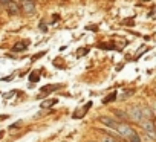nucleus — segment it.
I'll return each mask as SVG.
<instances>
[{"label": "nucleus", "mask_w": 156, "mask_h": 142, "mask_svg": "<svg viewBox=\"0 0 156 142\" xmlns=\"http://www.w3.org/2000/svg\"><path fill=\"white\" fill-rule=\"evenodd\" d=\"M147 116L153 118V115L147 110V109H142V107H138V106H133L129 109V118L136 121V122H142Z\"/></svg>", "instance_id": "1"}, {"label": "nucleus", "mask_w": 156, "mask_h": 142, "mask_svg": "<svg viewBox=\"0 0 156 142\" xmlns=\"http://www.w3.org/2000/svg\"><path fill=\"white\" fill-rule=\"evenodd\" d=\"M142 128L150 136V139L154 140V122H153V119H144L142 121Z\"/></svg>", "instance_id": "2"}, {"label": "nucleus", "mask_w": 156, "mask_h": 142, "mask_svg": "<svg viewBox=\"0 0 156 142\" xmlns=\"http://www.w3.org/2000/svg\"><path fill=\"white\" fill-rule=\"evenodd\" d=\"M116 131L124 137V139H127L129 136H132L133 133H135V130L132 128V127H129V125H126V124H119V127L116 128Z\"/></svg>", "instance_id": "3"}, {"label": "nucleus", "mask_w": 156, "mask_h": 142, "mask_svg": "<svg viewBox=\"0 0 156 142\" xmlns=\"http://www.w3.org/2000/svg\"><path fill=\"white\" fill-rule=\"evenodd\" d=\"M100 121H101L104 125H107L109 128H113V130H116V128L119 127V122L115 121V119H112V118H109V116H101Z\"/></svg>", "instance_id": "4"}, {"label": "nucleus", "mask_w": 156, "mask_h": 142, "mask_svg": "<svg viewBox=\"0 0 156 142\" xmlns=\"http://www.w3.org/2000/svg\"><path fill=\"white\" fill-rule=\"evenodd\" d=\"M23 11L26 14H34L35 12V5H34L32 0H25L23 2Z\"/></svg>", "instance_id": "5"}, {"label": "nucleus", "mask_w": 156, "mask_h": 142, "mask_svg": "<svg viewBox=\"0 0 156 142\" xmlns=\"http://www.w3.org/2000/svg\"><path fill=\"white\" fill-rule=\"evenodd\" d=\"M54 89H58V86H57V84H49V86H44V87H41V92H40L38 98H43L44 95H49L51 92H54Z\"/></svg>", "instance_id": "6"}, {"label": "nucleus", "mask_w": 156, "mask_h": 142, "mask_svg": "<svg viewBox=\"0 0 156 142\" xmlns=\"http://www.w3.org/2000/svg\"><path fill=\"white\" fill-rule=\"evenodd\" d=\"M6 6H8V12H9V16H17V14H19V5H17V3H14V2H8Z\"/></svg>", "instance_id": "7"}, {"label": "nucleus", "mask_w": 156, "mask_h": 142, "mask_svg": "<svg viewBox=\"0 0 156 142\" xmlns=\"http://www.w3.org/2000/svg\"><path fill=\"white\" fill-rule=\"evenodd\" d=\"M29 81H31V83H38V81H40V72H38V70H35V72H31Z\"/></svg>", "instance_id": "8"}, {"label": "nucleus", "mask_w": 156, "mask_h": 142, "mask_svg": "<svg viewBox=\"0 0 156 142\" xmlns=\"http://www.w3.org/2000/svg\"><path fill=\"white\" fill-rule=\"evenodd\" d=\"M116 96H118V93H116V92H112L109 96H106V98L103 99V102H104V104H109V102L115 101V99H116Z\"/></svg>", "instance_id": "9"}, {"label": "nucleus", "mask_w": 156, "mask_h": 142, "mask_svg": "<svg viewBox=\"0 0 156 142\" xmlns=\"http://www.w3.org/2000/svg\"><path fill=\"white\" fill-rule=\"evenodd\" d=\"M26 47H28V43H17V44H14L12 50H25Z\"/></svg>", "instance_id": "10"}, {"label": "nucleus", "mask_w": 156, "mask_h": 142, "mask_svg": "<svg viewBox=\"0 0 156 142\" xmlns=\"http://www.w3.org/2000/svg\"><path fill=\"white\" fill-rule=\"evenodd\" d=\"M55 102H58L57 99H46L44 102H41V107H51V106H54Z\"/></svg>", "instance_id": "11"}, {"label": "nucleus", "mask_w": 156, "mask_h": 142, "mask_svg": "<svg viewBox=\"0 0 156 142\" xmlns=\"http://www.w3.org/2000/svg\"><path fill=\"white\" fill-rule=\"evenodd\" d=\"M115 115H116L118 118H121V119H129V116H126V115H124V112H119V110H115Z\"/></svg>", "instance_id": "12"}, {"label": "nucleus", "mask_w": 156, "mask_h": 142, "mask_svg": "<svg viewBox=\"0 0 156 142\" xmlns=\"http://www.w3.org/2000/svg\"><path fill=\"white\" fill-rule=\"evenodd\" d=\"M40 31H41V32H48V26L44 25V22L40 23Z\"/></svg>", "instance_id": "13"}, {"label": "nucleus", "mask_w": 156, "mask_h": 142, "mask_svg": "<svg viewBox=\"0 0 156 142\" xmlns=\"http://www.w3.org/2000/svg\"><path fill=\"white\" fill-rule=\"evenodd\" d=\"M44 54H46V52H44V50H43V52H38V54H37V55H35V57H32V61H35V60H38V58H41V57H43V55H44Z\"/></svg>", "instance_id": "14"}, {"label": "nucleus", "mask_w": 156, "mask_h": 142, "mask_svg": "<svg viewBox=\"0 0 156 142\" xmlns=\"http://www.w3.org/2000/svg\"><path fill=\"white\" fill-rule=\"evenodd\" d=\"M87 50H89V49H80V50H78V57L86 55V54H87Z\"/></svg>", "instance_id": "15"}, {"label": "nucleus", "mask_w": 156, "mask_h": 142, "mask_svg": "<svg viewBox=\"0 0 156 142\" xmlns=\"http://www.w3.org/2000/svg\"><path fill=\"white\" fill-rule=\"evenodd\" d=\"M8 2H11V0H0V3H2V5H6Z\"/></svg>", "instance_id": "16"}, {"label": "nucleus", "mask_w": 156, "mask_h": 142, "mask_svg": "<svg viewBox=\"0 0 156 142\" xmlns=\"http://www.w3.org/2000/svg\"><path fill=\"white\" fill-rule=\"evenodd\" d=\"M3 134H5L3 131H0V139H2V137H3Z\"/></svg>", "instance_id": "17"}, {"label": "nucleus", "mask_w": 156, "mask_h": 142, "mask_svg": "<svg viewBox=\"0 0 156 142\" xmlns=\"http://www.w3.org/2000/svg\"><path fill=\"white\" fill-rule=\"evenodd\" d=\"M126 142H130V140H126Z\"/></svg>", "instance_id": "18"}, {"label": "nucleus", "mask_w": 156, "mask_h": 142, "mask_svg": "<svg viewBox=\"0 0 156 142\" xmlns=\"http://www.w3.org/2000/svg\"><path fill=\"white\" fill-rule=\"evenodd\" d=\"M22 2H25V0H22Z\"/></svg>", "instance_id": "19"}]
</instances>
